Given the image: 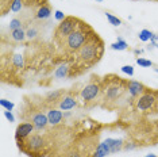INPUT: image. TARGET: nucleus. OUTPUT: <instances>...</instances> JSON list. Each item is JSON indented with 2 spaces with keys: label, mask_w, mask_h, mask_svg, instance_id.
Wrapping results in <instances>:
<instances>
[{
  "label": "nucleus",
  "mask_w": 158,
  "mask_h": 157,
  "mask_svg": "<svg viewBox=\"0 0 158 157\" xmlns=\"http://www.w3.org/2000/svg\"><path fill=\"white\" fill-rule=\"evenodd\" d=\"M103 53H104V44L102 38L95 33L91 37V39L82 46L76 54L77 56L76 64H78L82 69L87 70L89 66H93L95 64L100 61Z\"/></svg>",
  "instance_id": "1"
},
{
  "label": "nucleus",
  "mask_w": 158,
  "mask_h": 157,
  "mask_svg": "<svg viewBox=\"0 0 158 157\" xmlns=\"http://www.w3.org/2000/svg\"><path fill=\"white\" fill-rule=\"evenodd\" d=\"M93 34H95V31L92 30V27L81 20V23H80V26L77 27V30H74L69 37L64 39V42L61 44V46H64V52H65L66 54L76 56L78 53V50L91 39V37Z\"/></svg>",
  "instance_id": "2"
},
{
  "label": "nucleus",
  "mask_w": 158,
  "mask_h": 157,
  "mask_svg": "<svg viewBox=\"0 0 158 157\" xmlns=\"http://www.w3.org/2000/svg\"><path fill=\"white\" fill-rule=\"evenodd\" d=\"M127 84L128 81H124L119 76H115V74L106 76L102 81V94H104L103 100L108 104L120 100L123 94L127 91Z\"/></svg>",
  "instance_id": "3"
},
{
  "label": "nucleus",
  "mask_w": 158,
  "mask_h": 157,
  "mask_svg": "<svg viewBox=\"0 0 158 157\" xmlns=\"http://www.w3.org/2000/svg\"><path fill=\"white\" fill-rule=\"evenodd\" d=\"M46 144H48V141H46L45 135H42L39 133H33L22 142H18V146L27 156L34 157L35 155H41V152L45 149Z\"/></svg>",
  "instance_id": "4"
},
{
  "label": "nucleus",
  "mask_w": 158,
  "mask_h": 157,
  "mask_svg": "<svg viewBox=\"0 0 158 157\" xmlns=\"http://www.w3.org/2000/svg\"><path fill=\"white\" fill-rule=\"evenodd\" d=\"M136 108L142 112L158 114V90L152 91L147 88L145 94L136 99Z\"/></svg>",
  "instance_id": "5"
},
{
  "label": "nucleus",
  "mask_w": 158,
  "mask_h": 157,
  "mask_svg": "<svg viewBox=\"0 0 158 157\" xmlns=\"http://www.w3.org/2000/svg\"><path fill=\"white\" fill-rule=\"evenodd\" d=\"M81 20L78 18L74 16H66L62 22H60V24L57 26L54 35H56V41L61 45L64 42V39L68 38L69 35L73 33L74 30H77V27L80 26Z\"/></svg>",
  "instance_id": "6"
},
{
  "label": "nucleus",
  "mask_w": 158,
  "mask_h": 157,
  "mask_svg": "<svg viewBox=\"0 0 158 157\" xmlns=\"http://www.w3.org/2000/svg\"><path fill=\"white\" fill-rule=\"evenodd\" d=\"M100 94H102V81H98V83L92 81V83L87 84L82 88L81 98L84 100V103H92L99 98Z\"/></svg>",
  "instance_id": "7"
},
{
  "label": "nucleus",
  "mask_w": 158,
  "mask_h": 157,
  "mask_svg": "<svg viewBox=\"0 0 158 157\" xmlns=\"http://www.w3.org/2000/svg\"><path fill=\"white\" fill-rule=\"evenodd\" d=\"M35 130L34 125L33 123H28V122H23L20 125H18L16 130H15V140L16 142H22L23 140H26L30 134H33Z\"/></svg>",
  "instance_id": "8"
},
{
  "label": "nucleus",
  "mask_w": 158,
  "mask_h": 157,
  "mask_svg": "<svg viewBox=\"0 0 158 157\" xmlns=\"http://www.w3.org/2000/svg\"><path fill=\"white\" fill-rule=\"evenodd\" d=\"M146 90L147 88L142 83L135 81V80H130L127 84V91H128V94H130L131 98H139L141 95L145 94Z\"/></svg>",
  "instance_id": "9"
},
{
  "label": "nucleus",
  "mask_w": 158,
  "mask_h": 157,
  "mask_svg": "<svg viewBox=\"0 0 158 157\" xmlns=\"http://www.w3.org/2000/svg\"><path fill=\"white\" fill-rule=\"evenodd\" d=\"M31 122H33L35 130H44L49 125V118L44 112H37L31 118Z\"/></svg>",
  "instance_id": "10"
},
{
  "label": "nucleus",
  "mask_w": 158,
  "mask_h": 157,
  "mask_svg": "<svg viewBox=\"0 0 158 157\" xmlns=\"http://www.w3.org/2000/svg\"><path fill=\"white\" fill-rule=\"evenodd\" d=\"M76 104H77L76 98H73V96H70V95H66L61 99V102L58 103V107H60V110H62V111H68V110L73 108Z\"/></svg>",
  "instance_id": "11"
},
{
  "label": "nucleus",
  "mask_w": 158,
  "mask_h": 157,
  "mask_svg": "<svg viewBox=\"0 0 158 157\" xmlns=\"http://www.w3.org/2000/svg\"><path fill=\"white\" fill-rule=\"evenodd\" d=\"M48 118H49V125L57 126V125H60L61 121H62V112L57 108H50L48 112Z\"/></svg>",
  "instance_id": "12"
},
{
  "label": "nucleus",
  "mask_w": 158,
  "mask_h": 157,
  "mask_svg": "<svg viewBox=\"0 0 158 157\" xmlns=\"http://www.w3.org/2000/svg\"><path fill=\"white\" fill-rule=\"evenodd\" d=\"M50 15H52V7H50V4L48 3V4L41 6L37 10L35 18H37V19H41V20H45V19H48V18H50Z\"/></svg>",
  "instance_id": "13"
},
{
  "label": "nucleus",
  "mask_w": 158,
  "mask_h": 157,
  "mask_svg": "<svg viewBox=\"0 0 158 157\" xmlns=\"http://www.w3.org/2000/svg\"><path fill=\"white\" fill-rule=\"evenodd\" d=\"M110 153H111L110 146L107 144V141H104V142H100V144L96 146V151L93 152L92 157H106V156H108Z\"/></svg>",
  "instance_id": "14"
},
{
  "label": "nucleus",
  "mask_w": 158,
  "mask_h": 157,
  "mask_svg": "<svg viewBox=\"0 0 158 157\" xmlns=\"http://www.w3.org/2000/svg\"><path fill=\"white\" fill-rule=\"evenodd\" d=\"M107 144H108V146H110V151H111V153H116V152H119V151H122L123 149V146H124V144H123V141L122 140H114V138H107Z\"/></svg>",
  "instance_id": "15"
},
{
  "label": "nucleus",
  "mask_w": 158,
  "mask_h": 157,
  "mask_svg": "<svg viewBox=\"0 0 158 157\" xmlns=\"http://www.w3.org/2000/svg\"><path fill=\"white\" fill-rule=\"evenodd\" d=\"M10 38H11L14 42H22V41H24V38H27V35H26V31H24L23 28H16V30L11 31Z\"/></svg>",
  "instance_id": "16"
},
{
  "label": "nucleus",
  "mask_w": 158,
  "mask_h": 157,
  "mask_svg": "<svg viewBox=\"0 0 158 157\" xmlns=\"http://www.w3.org/2000/svg\"><path fill=\"white\" fill-rule=\"evenodd\" d=\"M62 95H64V90L49 92L48 96H46V103H60L61 99H62L61 98Z\"/></svg>",
  "instance_id": "17"
},
{
  "label": "nucleus",
  "mask_w": 158,
  "mask_h": 157,
  "mask_svg": "<svg viewBox=\"0 0 158 157\" xmlns=\"http://www.w3.org/2000/svg\"><path fill=\"white\" fill-rule=\"evenodd\" d=\"M23 2V7H28V8H33V7H41L44 4H48V0H22Z\"/></svg>",
  "instance_id": "18"
},
{
  "label": "nucleus",
  "mask_w": 158,
  "mask_h": 157,
  "mask_svg": "<svg viewBox=\"0 0 158 157\" xmlns=\"http://www.w3.org/2000/svg\"><path fill=\"white\" fill-rule=\"evenodd\" d=\"M69 70H70V68L66 65V64H64V65H61L60 68H57V70H56V77H58V78H64V77H66V76H69Z\"/></svg>",
  "instance_id": "19"
},
{
  "label": "nucleus",
  "mask_w": 158,
  "mask_h": 157,
  "mask_svg": "<svg viewBox=\"0 0 158 157\" xmlns=\"http://www.w3.org/2000/svg\"><path fill=\"white\" fill-rule=\"evenodd\" d=\"M127 42L123 41L122 38H118V41L116 42H114L112 45H111V48L114 49V50H126L127 49Z\"/></svg>",
  "instance_id": "20"
},
{
  "label": "nucleus",
  "mask_w": 158,
  "mask_h": 157,
  "mask_svg": "<svg viewBox=\"0 0 158 157\" xmlns=\"http://www.w3.org/2000/svg\"><path fill=\"white\" fill-rule=\"evenodd\" d=\"M14 0H0V8H2V15H6L11 10Z\"/></svg>",
  "instance_id": "21"
},
{
  "label": "nucleus",
  "mask_w": 158,
  "mask_h": 157,
  "mask_svg": "<svg viewBox=\"0 0 158 157\" xmlns=\"http://www.w3.org/2000/svg\"><path fill=\"white\" fill-rule=\"evenodd\" d=\"M153 33L150 30H142L141 33H139V39H141L142 42H147V41H152V38H153Z\"/></svg>",
  "instance_id": "22"
},
{
  "label": "nucleus",
  "mask_w": 158,
  "mask_h": 157,
  "mask_svg": "<svg viewBox=\"0 0 158 157\" xmlns=\"http://www.w3.org/2000/svg\"><path fill=\"white\" fill-rule=\"evenodd\" d=\"M22 24H23V22H22V19H19V18H14V19L10 22V30H16V28H22Z\"/></svg>",
  "instance_id": "23"
},
{
  "label": "nucleus",
  "mask_w": 158,
  "mask_h": 157,
  "mask_svg": "<svg viewBox=\"0 0 158 157\" xmlns=\"http://www.w3.org/2000/svg\"><path fill=\"white\" fill-rule=\"evenodd\" d=\"M106 16H107V19H108V22H110L111 24H112V26H120V24H122V20L119 19V18L114 16L112 14L106 12Z\"/></svg>",
  "instance_id": "24"
},
{
  "label": "nucleus",
  "mask_w": 158,
  "mask_h": 157,
  "mask_svg": "<svg viewBox=\"0 0 158 157\" xmlns=\"http://www.w3.org/2000/svg\"><path fill=\"white\" fill-rule=\"evenodd\" d=\"M12 62H14V66L16 68V69H20V68H23V58L20 54H15L12 57Z\"/></svg>",
  "instance_id": "25"
},
{
  "label": "nucleus",
  "mask_w": 158,
  "mask_h": 157,
  "mask_svg": "<svg viewBox=\"0 0 158 157\" xmlns=\"http://www.w3.org/2000/svg\"><path fill=\"white\" fill-rule=\"evenodd\" d=\"M22 8H23V2L22 0H14L12 6H11V11L12 12H19V11H22Z\"/></svg>",
  "instance_id": "26"
},
{
  "label": "nucleus",
  "mask_w": 158,
  "mask_h": 157,
  "mask_svg": "<svg viewBox=\"0 0 158 157\" xmlns=\"http://www.w3.org/2000/svg\"><path fill=\"white\" fill-rule=\"evenodd\" d=\"M0 106H2L3 108H6L7 111H12L14 110V103L8 102L7 99H2V100H0Z\"/></svg>",
  "instance_id": "27"
},
{
  "label": "nucleus",
  "mask_w": 158,
  "mask_h": 157,
  "mask_svg": "<svg viewBox=\"0 0 158 157\" xmlns=\"http://www.w3.org/2000/svg\"><path fill=\"white\" fill-rule=\"evenodd\" d=\"M26 35L28 39H34L38 35V28L37 27H28L26 31Z\"/></svg>",
  "instance_id": "28"
},
{
  "label": "nucleus",
  "mask_w": 158,
  "mask_h": 157,
  "mask_svg": "<svg viewBox=\"0 0 158 157\" xmlns=\"http://www.w3.org/2000/svg\"><path fill=\"white\" fill-rule=\"evenodd\" d=\"M136 64L141 65L143 68H147V66H153V62L150 60H146V58H136Z\"/></svg>",
  "instance_id": "29"
},
{
  "label": "nucleus",
  "mask_w": 158,
  "mask_h": 157,
  "mask_svg": "<svg viewBox=\"0 0 158 157\" xmlns=\"http://www.w3.org/2000/svg\"><path fill=\"white\" fill-rule=\"evenodd\" d=\"M64 157H81L80 152L78 151H74V149H70V151H68L64 153Z\"/></svg>",
  "instance_id": "30"
},
{
  "label": "nucleus",
  "mask_w": 158,
  "mask_h": 157,
  "mask_svg": "<svg viewBox=\"0 0 158 157\" xmlns=\"http://www.w3.org/2000/svg\"><path fill=\"white\" fill-rule=\"evenodd\" d=\"M122 72L128 74V76H132V74H134V68H132L131 65H123L122 66Z\"/></svg>",
  "instance_id": "31"
},
{
  "label": "nucleus",
  "mask_w": 158,
  "mask_h": 157,
  "mask_svg": "<svg viewBox=\"0 0 158 157\" xmlns=\"http://www.w3.org/2000/svg\"><path fill=\"white\" fill-rule=\"evenodd\" d=\"M54 18H56L57 20H60V22H62V20L65 19L66 16H65V14H64L62 11H58V10H57V11L54 12Z\"/></svg>",
  "instance_id": "32"
},
{
  "label": "nucleus",
  "mask_w": 158,
  "mask_h": 157,
  "mask_svg": "<svg viewBox=\"0 0 158 157\" xmlns=\"http://www.w3.org/2000/svg\"><path fill=\"white\" fill-rule=\"evenodd\" d=\"M4 115H6V118L10 121V122H15V118H14V115L11 114V111H7V110H6V111H4Z\"/></svg>",
  "instance_id": "33"
},
{
  "label": "nucleus",
  "mask_w": 158,
  "mask_h": 157,
  "mask_svg": "<svg viewBox=\"0 0 158 157\" xmlns=\"http://www.w3.org/2000/svg\"><path fill=\"white\" fill-rule=\"evenodd\" d=\"M123 148L126 149V151H132V149H135V148H136V145H135V144H126Z\"/></svg>",
  "instance_id": "34"
},
{
  "label": "nucleus",
  "mask_w": 158,
  "mask_h": 157,
  "mask_svg": "<svg viewBox=\"0 0 158 157\" xmlns=\"http://www.w3.org/2000/svg\"><path fill=\"white\" fill-rule=\"evenodd\" d=\"M145 157H157L156 155H147V156H145Z\"/></svg>",
  "instance_id": "35"
},
{
  "label": "nucleus",
  "mask_w": 158,
  "mask_h": 157,
  "mask_svg": "<svg viewBox=\"0 0 158 157\" xmlns=\"http://www.w3.org/2000/svg\"><path fill=\"white\" fill-rule=\"evenodd\" d=\"M152 2H158V0H152Z\"/></svg>",
  "instance_id": "36"
},
{
  "label": "nucleus",
  "mask_w": 158,
  "mask_h": 157,
  "mask_svg": "<svg viewBox=\"0 0 158 157\" xmlns=\"http://www.w3.org/2000/svg\"><path fill=\"white\" fill-rule=\"evenodd\" d=\"M98 2H103V0H98Z\"/></svg>",
  "instance_id": "37"
}]
</instances>
